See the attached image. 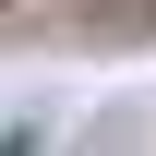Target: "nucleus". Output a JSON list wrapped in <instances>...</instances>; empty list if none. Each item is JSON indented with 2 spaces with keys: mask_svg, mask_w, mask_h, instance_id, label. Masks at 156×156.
I'll list each match as a JSON object with an SVG mask.
<instances>
[{
  "mask_svg": "<svg viewBox=\"0 0 156 156\" xmlns=\"http://www.w3.org/2000/svg\"><path fill=\"white\" fill-rule=\"evenodd\" d=\"M12 36H24V48L120 60V48H156V0H12Z\"/></svg>",
  "mask_w": 156,
  "mask_h": 156,
  "instance_id": "obj_1",
  "label": "nucleus"
}]
</instances>
